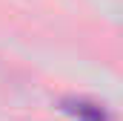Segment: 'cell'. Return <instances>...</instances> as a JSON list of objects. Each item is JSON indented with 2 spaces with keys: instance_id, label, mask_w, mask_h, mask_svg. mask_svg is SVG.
Segmentation results:
<instances>
[{
  "instance_id": "1",
  "label": "cell",
  "mask_w": 123,
  "mask_h": 121,
  "mask_svg": "<svg viewBox=\"0 0 123 121\" xmlns=\"http://www.w3.org/2000/svg\"><path fill=\"white\" fill-rule=\"evenodd\" d=\"M63 110L72 113V115H77L80 121H106L103 107H97L92 101H83V98H66L63 101Z\"/></svg>"
}]
</instances>
